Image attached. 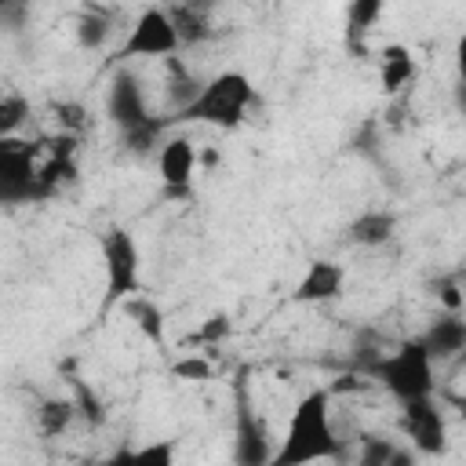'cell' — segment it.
I'll list each match as a JSON object with an SVG mask.
<instances>
[{
    "mask_svg": "<svg viewBox=\"0 0 466 466\" xmlns=\"http://www.w3.org/2000/svg\"><path fill=\"white\" fill-rule=\"evenodd\" d=\"M339 437L331 422V393L328 390H309L299 397L288 430L280 437V448L273 455V466H299L313 459H339Z\"/></svg>",
    "mask_w": 466,
    "mask_h": 466,
    "instance_id": "cell-1",
    "label": "cell"
},
{
    "mask_svg": "<svg viewBox=\"0 0 466 466\" xmlns=\"http://www.w3.org/2000/svg\"><path fill=\"white\" fill-rule=\"evenodd\" d=\"M255 102H258V95H255L251 76L240 69H222L211 80H204L200 95L182 113H167V120H171V127L175 124H208V127L233 131L248 120Z\"/></svg>",
    "mask_w": 466,
    "mask_h": 466,
    "instance_id": "cell-2",
    "label": "cell"
},
{
    "mask_svg": "<svg viewBox=\"0 0 466 466\" xmlns=\"http://www.w3.org/2000/svg\"><path fill=\"white\" fill-rule=\"evenodd\" d=\"M433 357L422 346V339H404L393 350H386L368 375L397 400H411V397H430L437 390V375H433Z\"/></svg>",
    "mask_w": 466,
    "mask_h": 466,
    "instance_id": "cell-3",
    "label": "cell"
},
{
    "mask_svg": "<svg viewBox=\"0 0 466 466\" xmlns=\"http://www.w3.org/2000/svg\"><path fill=\"white\" fill-rule=\"evenodd\" d=\"M98 251H102V269H106V295L102 306H116L131 295H138V273H142V255L138 244L131 237V229L124 226H109L98 237Z\"/></svg>",
    "mask_w": 466,
    "mask_h": 466,
    "instance_id": "cell-4",
    "label": "cell"
},
{
    "mask_svg": "<svg viewBox=\"0 0 466 466\" xmlns=\"http://www.w3.org/2000/svg\"><path fill=\"white\" fill-rule=\"evenodd\" d=\"M178 51H182V44H178V33L171 25L167 7H146V11L135 15L120 47L113 51V66H124V62H135V58H167V55H178Z\"/></svg>",
    "mask_w": 466,
    "mask_h": 466,
    "instance_id": "cell-5",
    "label": "cell"
},
{
    "mask_svg": "<svg viewBox=\"0 0 466 466\" xmlns=\"http://www.w3.org/2000/svg\"><path fill=\"white\" fill-rule=\"evenodd\" d=\"M40 146L36 142H18L0 138V204H40V189H36V164Z\"/></svg>",
    "mask_w": 466,
    "mask_h": 466,
    "instance_id": "cell-6",
    "label": "cell"
},
{
    "mask_svg": "<svg viewBox=\"0 0 466 466\" xmlns=\"http://www.w3.org/2000/svg\"><path fill=\"white\" fill-rule=\"evenodd\" d=\"M273 437L266 419L251 408L248 390H237V408H233V462L240 466H273Z\"/></svg>",
    "mask_w": 466,
    "mask_h": 466,
    "instance_id": "cell-7",
    "label": "cell"
},
{
    "mask_svg": "<svg viewBox=\"0 0 466 466\" xmlns=\"http://www.w3.org/2000/svg\"><path fill=\"white\" fill-rule=\"evenodd\" d=\"M400 430L419 455H441L448 448V419L433 400V393L400 400Z\"/></svg>",
    "mask_w": 466,
    "mask_h": 466,
    "instance_id": "cell-8",
    "label": "cell"
},
{
    "mask_svg": "<svg viewBox=\"0 0 466 466\" xmlns=\"http://www.w3.org/2000/svg\"><path fill=\"white\" fill-rule=\"evenodd\" d=\"M200 164V153L189 135H167L164 146L157 149V175L164 186V197L186 200L193 193V171Z\"/></svg>",
    "mask_w": 466,
    "mask_h": 466,
    "instance_id": "cell-9",
    "label": "cell"
},
{
    "mask_svg": "<svg viewBox=\"0 0 466 466\" xmlns=\"http://www.w3.org/2000/svg\"><path fill=\"white\" fill-rule=\"evenodd\" d=\"M106 116L116 124V127H131L138 120L149 116L146 109V91H142V80L138 73L131 69H113L109 76V87H106Z\"/></svg>",
    "mask_w": 466,
    "mask_h": 466,
    "instance_id": "cell-10",
    "label": "cell"
},
{
    "mask_svg": "<svg viewBox=\"0 0 466 466\" xmlns=\"http://www.w3.org/2000/svg\"><path fill=\"white\" fill-rule=\"evenodd\" d=\"M342 288H346V269L331 258H317L306 266V273L299 277L291 299L302 302V306H320V302H335L342 299Z\"/></svg>",
    "mask_w": 466,
    "mask_h": 466,
    "instance_id": "cell-11",
    "label": "cell"
},
{
    "mask_svg": "<svg viewBox=\"0 0 466 466\" xmlns=\"http://www.w3.org/2000/svg\"><path fill=\"white\" fill-rule=\"evenodd\" d=\"M419 339H422V346L430 350L433 360H451V357L466 353V317L444 309L430 320V328Z\"/></svg>",
    "mask_w": 466,
    "mask_h": 466,
    "instance_id": "cell-12",
    "label": "cell"
},
{
    "mask_svg": "<svg viewBox=\"0 0 466 466\" xmlns=\"http://www.w3.org/2000/svg\"><path fill=\"white\" fill-rule=\"evenodd\" d=\"M342 233H346V244H353V248H382L397 233V215L386 208H368V211L353 215Z\"/></svg>",
    "mask_w": 466,
    "mask_h": 466,
    "instance_id": "cell-13",
    "label": "cell"
},
{
    "mask_svg": "<svg viewBox=\"0 0 466 466\" xmlns=\"http://www.w3.org/2000/svg\"><path fill=\"white\" fill-rule=\"evenodd\" d=\"M419 76V62L404 44H386L379 51V84L386 95H400Z\"/></svg>",
    "mask_w": 466,
    "mask_h": 466,
    "instance_id": "cell-14",
    "label": "cell"
},
{
    "mask_svg": "<svg viewBox=\"0 0 466 466\" xmlns=\"http://www.w3.org/2000/svg\"><path fill=\"white\" fill-rule=\"evenodd\" d=\"M120 306H124V317L138 328V335H142L146 342H153L157 350H164V342H167V320H164V309H160L149 295H131V299H124Z\"/></svg>",
    "mask_w": 466,
    "mask_h": 466,
    "instance_id": "cell-15",
    "label": "cell"
},
{
    "mask_svg": "<svg viewBox=\"0 0 466 466\" xmlns=\"http://www.w3.org/2000/svg\"><path fill=\"white\" fill-rule=\"evenodd\" d=\"M200 87H204V80H197L178 55L164 58V102H167L171 113H182L200 95Z\"/></svg>",
    "mask_w": 466,
    "mask_h": 466,
    "instance_id": "cell-16",
    "label": "cell"
},
{
    "mask_svg": "<svg viewBox=\"0 0 466 466\" xmlns=\"http://www.w3.org/2000/svg\"><path fill=\"white\" fill-rule=\"evenodd\" d=\"M113 11L109 7H95V4H87L80 15H76V22H73V36H76V47H84V51H102L106 44H109V36H113Z\"/></svg>",
    "mask_w": 466,
    "mask_h": 466,
    "instance_id": "cell-17",
    "label": "cell"
},
{
    "mask_svg": "<svg viewBox=\"0 0 466 466\" xmlns=\"http://www.w3.org/2000/svg\"><path fill=\"white\" fill-rule=\"evenodd\" d=\"M167 15H171V25H175L182 47H197V44H208L215 36L211 15H204V11H197V7H189L182 0H171L167 4Z\"/></svg>",
    "mask_w": 466,
    "mask_h": 466,
    "instance_id": "cell-18",
    "label": "cell"
},
{
    "mask_svg": "<svg viewBox=\"0 0 466 466\" xmlns=\"http://www.w3.org/2000/svg\"><path fill=\"white\" fill-rule=\"evenodd\" d=\"M171 131V120L167 116H146V120H138V124H131V127H120V146H124V153H131V157H149L157 146H164V135Z\"/></svg>",
    "mask_w": 466,
    "mask_h": 466,
    "instance_id": "cell-19",
    "label": "cell"
},
{
    "mask_svg": "<svg viewBox=\"0 0 466 466\" xmlns=\"http://www.w3.org/2000/svg\"><path fill=\"white\" fill-rule=\"evenodd\" d=\"M76 175H80L76 157H51V153H47V160L40 164V175H36L40 204H44V200H51V197H58L62 189H69V186L76 182Z\"/></svg>",
    "mask_w": 466,
    "mask_h": 466,
    "instance_id": "cell-20",
    "label": "cell"
},
{
    "mask_svg": "<svg viewBox=\"0 0 466 466\" xmlns=\"http://www.w3.org/2000/svg\"><path fill=\"white\" fill-rule=\"evenodd\" d=\"M33 419H36L40 437H58L76 422V404H73V397H44L36 404Z\"/></svg>",
    "mask_w": 466,
    "mask_h": 466,
    "instance_id": "cell-21",
    "label": "cell"
},
{
    "mask_svg": "<svg viewBox=\"0 0 466 466\" xmlns=\"http://www.w3.org/2000/svg\"><path fill=\"white\" fill-rule=\"evenodd\" d=\"M364 466H411V451L397 448L390 437H375V433H364L360 437V455H357Z\"/></svg>",
    "mask_w": 466,
    "mask_h": 466,
    "instance_id": "cell-22",
    "label": "cell"
},
{
    "mask_svg": "<svg viewBox=\"0 0 466 466\" xmlns=\"http://www.w3.org/2000/svg\"><path fill=\"white\" fill-rule=\"evenodd\" d=\"M69 397L76 404V419L87 422V426H102L106 422V404L102 397L95 393V386H87L80 375H69Z\"/></svg>",
    "mask_w": 466,
    "mask_h": 466,
    "instance_id": "cell-23",
    "label": "cell"
},
{
    "mask_svg": "<svg viewBox=\"0 0 466 466\" xmlns=\"http://www.w3.org/2000/svg\"><path fill=\"white\" fill-rule=\"evenodd\" d=\"M386 11V0H350L346 4V36H364Z\"/></svg>",
    "mask_w": 466,
    "mask_h": 466,
    "instance_id": "cell-24",
    "label": "cell"
},
{
    "mask_svg": "<svg viewBox=\"0 0 466 466\" xmlns=\"http://www.w3.org/2000/svg\"><path fill=\"white\" fill-rule=\"evenodd\" d=\"M233 335V320H229V313H211L189 339H186V346H222L226 339Z\"/></svg>",
    "mask_w": 466,
    "mask_h": 466,
    "instance_id": "cell-25",
    "label": "cell"
},
{
    "mask_svg": "<svg viewBox=\"0 0 466 466\" xmlns=\"http://www.w3.org/2000/svg\"><path fill=\"white\" fill-rule=\"evenodd\" d=\"M113 462H135V466H171L175 462V441H157L135 451H120Z\"/></svg>",
    "mask_w": 466,
    "mask_h": 466,
    "instance_id": "cell-26",
    "label": "cell"
},
{
    "mask_svg": "<svg viewBox=\"0 0 466 466\" xmlns=\"http://www.w3.org/2000/svg\"><path fill=\"white\" fill-rule=\"evenodd\" d=\"M386 339H382V331H375V328H357V335H353V360H357V368L360 371H368L386 350Z\"/></svg>",
    "mask_w": 466,
    "mask_h": 466,
    "instance_id": "cell-27",
    "label": "cell"
},
{
    "mask_svg": "<svg viewBox=\"0 0 466 466\" xmlns=\"http://www.w3.org/2000/svg\"><path fill=\"white\" fill-rule=\"evenodd\" d=\"M25 120H29V102L18 91H7L0 98V138H11Z\"/></svg>",
    "mask_w": 466,
    "mask_h": 466,
    "instance_id": "cell-28",
    "label": "cell"
},
{
    "mask_svg": "<svg viewBox=\"0 0 466 466\" xmlns=\"http://www.w3.org/2000/svg\"><path fill=\"white\" fill-rule=\"evenodd\" d=\"M51 113H55V120H58V131L84 135V131H87V124H91L87 106H84V102H76V98H58V102L51 106Z\"/></svg>",
    "mask_w": 466,
    "mask_h": 466,
    "instance_id": "cell-29",
    "label": "cell"
},
{
    "mask_svg": "<svg viewBox=\"0 0 466 466\" xmlns=\"http://www.w3.org/2000/svg\"><path fill=\"white\" fill-rule=\"evenodd\" d=\"M430 295L437 299L441 309H451V313H462V306H466V291H462L455 273H444V277L430 280Z\"/></svg>",
    "mask_w": 466,
    "mask_h": 466,
    "instance_id": "cell-30",
    "label": "cell"
},
{
    "mask_svg": "<svg viewBox=\"0 0 466 466\" xmlns=\"http://www.w3.org/2000/svg\"><path fill=\"white\" fill-rule=\"evenodd\" d=\"M171 375H175V379H186V382H204V379L215 375V368H211L204 357H178V360L171 364Z\"/></svg>",
    "mask_w": 466,
    "mask_h": 466,
    "instance_id": "cell-31",
    "label": "cell"
},
{
    "mask_svg": "<svg viewBox=\"0 0 466 466\" xmlns=\"http://www.w3.org/2000/svg\"><path fill=\"white\" fill-rule=\"evenodd\" d=\"M455 76L459 84H466V33L455 40Z\"/></svg>",
    "mask_w": 466,
    "mask_h": 466,
    "instance_id": "cell-32",
    "label": "cell"
},
{
    "mask_svg": "<svg viewBox=\"0 0 466 466\" xmlns=\"http://www.w3.org/2000/svg\"><path fill=\"white\" fill-rule=\"evenodd\" d=\"M451 102H455V113L466 116V84H455L451 87Z\"/></svg>",
    "mask_w": 466,
    "mask_h": 466,
    "instance_id": "cell-33",
    "label": "cell"
},
{
    "mask_svg": "<svg viewBox=\"0 0 466 466\" xmlns=\"http://www.w3.org/2000/svg\"><path fill=\"white\" fill-rule=\"evenodd\" d=\"M182 4H189V7H197V11H204V15H215L222 0H182Z\"/></svg>",
    "mask_w": 466,
    "mask_h": 466,
    "instance_id": "cell-34",
    "label": "cell"
},
{
    "mask_svg": "<svg viewBox=\"0 0 466 466\" xmlns=\"http://www.w3.org/2000/svg\"><path fill=\"white\" fill-rule=\"evenodd\" d=\"M459 408H462V426H466V404H459Z\"/></svg>",
    "mask_w": 466,
    "mask_h": 466,
    "instance_id": "cell-35",
    "label": "cell"
}]
</instances>
